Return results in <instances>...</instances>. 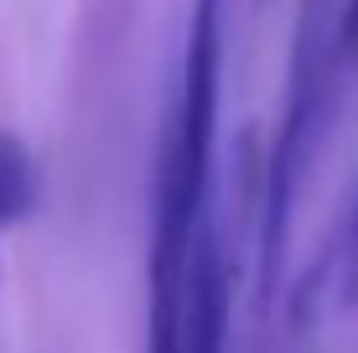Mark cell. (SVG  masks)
<instances>
[{
    "mask_svg": "<svg viewBox=\"0 0 358 353\" xmlns=\"http://www.w3.org/2000/svg\"><path fill=\"white\" fill-rule=\"evenodd\" d=\"M338 6L343 0H301V10H296L286 104H280V125L265 151V177H260V229H255V307H260V317L270 312V296L286 281L291 213H296V192H301V172L312 161V145L322 141V125L332 115V89L343 78L338 52H332Z\"/></svg>",
    "mask_w": 358,
    "mask_h": 353,
    "instance_id": "cell-1",
    "label": "cell"
},
{
    "mask_svg": "<svg viewBox=\"0 0 358 353\" xmlns=\"http://www.w3.org/2000/svg\"><path fill=\"white\" fill-rule=\"evenodd\" d=\"M218 89H224V0H192L177 94L166 109L162 161L151 203V254H192L213 213V145H218Z\"/></svg>",
    "mask_w": 358,
    "mask_h": 353,
    "instance_id": "cell-2",
    "label": "cell"
},
{
    "mask_svg": "<svg viewBox=\"0 0 358 353\" xmlns=\"http://www.w3.org/2000/svg\"><path fill=\"white\" fill-rule=\"evenodd\" d=\"M229 338V265L218 224L208 218L187 265V353H224Z\"/></svg>",
    "mask_w": 358,
    "mask_h": 353,
    "instance_id": "cell-3",
    "label": "cell"
},
{
    "mask_svg": "<svg viewBox=\"0 0 358 353\" xmlns=\"http://www.w3.org/2000/svg\"><path fill=\"white\" fill-rule=\"evenodd\" d=\"M36 203H42V172H36L31 145L0 125V229L27 224Z\"/></svg>",
    "mask_w": 358,
    "mask_h": 353,
    "instance_id": "cell-4",
    "label": "cell"
},
{
    "mask_svg": "<svg viewBox=\"0 0 358 353\" xmlns=\"http://www.w3.org/2000/svg\"><path fill=\"white\" fill-rule=\"evenodd\" d=\"M332 286H338V312L358 307V187L348 198V218H343L338 239H332Z\"/></svg>",
    "mask_w": 358,
    "mask_h": 353,
    "instance_id": "cell-5",
    "label": "cell"
},
{
    "mask_svg": "<svg viewBox=\"0 0 358 353\" xmlns=\"http://www.w3.org/2000/svg\"><path fill=\"white\" fill-rule=\"evenodd\" d=\"M332 52H338L343 78L358 73V0H343V6H338V36H332Z\"/></svg>",
    "mask_w": 358,
    "mask_h": 353,
    "instance_id": "cell-6",
    "label": "cell"
},
{
    "mask_svg": "<svg viewBox=\"0 0 358 353\" xmlns=\"http://www.w3.org/2000/svg\"><path fill=\"white\" fill-rule=\"evenodd\" d=\"M0 275H6V265H0Z\"/></svg>",
    "mask_w": 358,
    "mask_h": 353,
    "instance_id": "cell-7",
    "label": "cell"
}]
</instances>
